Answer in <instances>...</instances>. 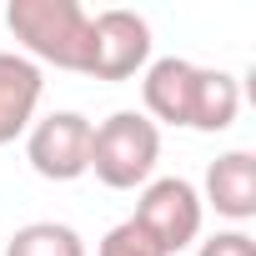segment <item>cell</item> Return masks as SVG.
Masks as SVG:
<instances>
[{"label": "cell", "instance_id": "5", "mask_svg": "<svg viewBox=\"0 0 256 256\" xmlns=\"http://www.w3.org/2000/svg\"><path fill=\"white\" fill-rule=\"evenodd\" d=\"M146 66H151V26H146V16L120 10V6L90 16V66H86V76L131 80Z\"/></svg>", "mask_w": 256, "mask_h": 256}, {"label": "cell", "instance_id": "12", "mask_svg": "<svg viewBox=\"0 0 256 256\" xmlns=\"http://www.w3.org/2000/svg\"><path fill=\"white\" fill-rule=\"evenodd\" d=\"M196 256H256V241H251L246 231H216V236L201 241Z\"/></svg>", "mask_w": 256, "mask_h": 256}, {"label": "cell", "instance_id": "6", "mask_svg": "<svg viewBox=\"0 0 256 256\" xmlns=\"http://www.w3.org/2000/svg\"><path fill=\"white\" fill-rule=\"evenodd\" d=\"M196 70L191 60L181 56H161L146 66V80H141V100H146V120L156 126H186L191 131V100H196Z\"/></svg>", "mask_w": 256, "mask_h": 256}, {"label": "cell", "instance_id": "4", "mask_svg": "<svg viewBox=\"0 0 256 256\" xmlns=\"http://www.w3.org/2000/svg\"><path fill=\"white\" fill-rule=\"evenodd\" d=\"M26 161L40 181H76L90 171V120L80 110H50L26 131Z\"/></svg>", "mask_w": 256, "mask_h": 256}, {"label": "cell", "instance_id": "8", "mask_svg": "<svg viewBox=\"0 0 256 256\" xmlns=\"http://www.w3.org/2000/svg\"><path fill=\"white\" fill-rule=\"evenodd\" d=\"M201 206H216L226 221H251L256 216V156L251 151H226L206 166V191Z\"/></svg>", "mask_w": 256, "mask_h": 256}, {"label": "cell", "instance_id": "10", "mask_svg": "<svg viewBox=\"0 0 256 256\" xmlns=\"http://www.w3.org/2000/svg\"><path fill=\"white\" fill-rule=\"evenodd\" d=\"M6 256H86V241L66 221H30L6 241Z\"/></svg>", "mask_w": 256, "mask_h": 256}, {"label": "cell", "instance_id": "7", "mask_svg": "<svg viewBox=\"0 0 256 256\" xmlns=\"http://www.w3.org/2000/svg\"><path fill=\"white\" fill-rule=\"evenodd\" d=\"M40 66L26 60L20 50H0V146L20 141L36 126V106H40Z\"/></svg>", "mask_w": 256, "mask_h": 256}, {"label": "cell", "instance_id": "1", "mask_svg": "<svg viewBox=\"0 0 256 256\" xmlns=\"http://www.w3.org/2000/svg\"><path fill=\"white\" fill-rule=\"evenodd\" d=\"M6 26L26 46V60H46L56 70L86 76V66H90V16L76 0H10Z\"/></svg>", "mask_w": 256, "mask_h": 256}, {"label": "cell", "instance_id": "3", "mask_svg": "<svg viewBox=\"0 0 256 256\" xmlns=\"http://www.w3.org/2000/svg\"><path fill=\"white\" fill-rule=\"evenodd\" d=\"M201 216H206L201 191L191 181H181V176H161V181H146L141 186V201H136V216L131 221L166 256H176V251H186L201 236Z\"/></svg>", "mask_w": 256, "mask_h": 256}, {"label": "cell", "instance_id": "2", "mask_svg": "<svg viewBox=\"0 0 256 256\" xmlns=\"http://www.w3.org/2000/svg\"><path fill=\"white\" fill-rule=\"evenodd\" d=\"M161 161V126H151L141 110H116L100 126H90V171L110 191H136L156 176Z\"/></svg>", "mask_w": 256, "mask_h": 256}, {"label": "cell", "instance_id": "11", "mask_svg": "<svg viewBox=\"0 0 256 256\" xmlns=\"http://www.w3.org/2000/svg\"><path fill=\"white\" fill-rule=\"evenodd\" d=\"M96 256H166V251H161L136 221H120V226H110V231L100 236Z\"/></svg>", "mask_w": 256, "mask_h": 256}, {"label": "cell", "instance_id": "9", "mask_svg": "<svg viewBox=\"0 0 256 256\" xmlns=\"http://www.w3.org/2000/svg\"><path fill=\"white\" fill-rule=\"evenodd\" d=\"M236 110H241V86H236V76L201 66V70H196V100H191V131L216 136V131H226V126L236 120Z\"/></svg>", "mask_w": 256, "mask_h": 256}]
</instances>
